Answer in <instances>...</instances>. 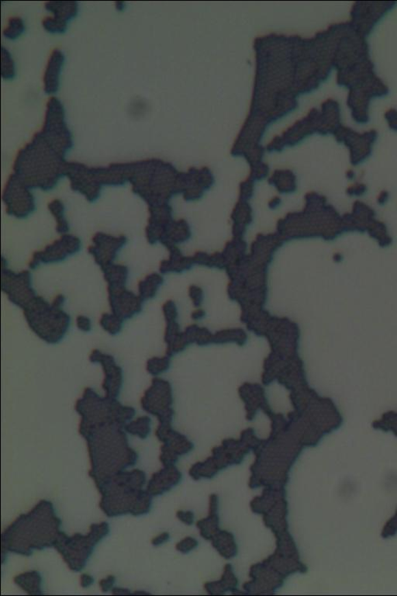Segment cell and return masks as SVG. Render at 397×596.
Here are the masks:
<instances>
[{
    "label": "cell",
    "mask_w": 397,
    "mask_h": 596,
    "mask_svg": "<svg viewBox=\"0 0 397 596\" xmlns=\"http://www.w3.org/2000/svg\"><path fill=\"white\" fill-rule=\"evenodd\" d=\"M124 320L113 313L103 314L101 318V322H99L104 331L111 335H118L124 326Z\"/></svg>",
    "instance_id": "484cf974"
},
{
    "label": "cell",
    "mask_w": 397,
    "mask_h": 596,
    "mask_svg": "<svg viewBox=\"0 0 397 596\" xmlns=\"http://www.w3.org/2000/svg\"><path fill=\"white\" fill-rule=\"evenodd\" d=\"M126 236H114L98 233L92 239V245L89 252L94 258L95 262L101 269L113 264L120 252L127 244Z\"/></svg>",
    "instance_id": "2e32d148"
},
{
    "label": "cell",
    "mask_w": 397,
    "mask_h": 596,
    "mask_svg": "<svg viewBox=\"0 0 397 596\" xmlns=\"http://www.w3.org/2000/svg\"><path fill=\"white\" fill-rule=\"evenodd\" d=\"M3 199L10 216L25 219L36 210V200L28 187L14 173L8 179Z\"/></svg>",
    "instance_id": "30bf717a"
},
{
    "label": "cell",
    "mask_w": 397,
    "mask_h": 596,
    "mask_svg": "<svg viewBox=\"0 0 397 596\" xmlns=\"http://www.w3.org/2000/svg\"><path fill=\"white\" fill-rule=\"evenodd\" d=\"M115 582L116 577L114 575H109L107 578H103V580L99 582V586H101L103 593H107L110 591V590L113 589Z\"/></svg>",
    "instance_id": "1f68e13d"
},
{
    "label": "cell",
    "mask_w": 397,
    "mask_h": 596,
    "mask_svg": "<svg viewBox=\"0 0 397 596\" xmlns=\"http://www.w3.org/2000/svg\"><path fill=\"white\" fill-rule=\"evenodd\" d=\"M107 291L111 311L122 320H131L142 311L144 302L139 295L126 287L107 288Z\"/></svg>",
    "instance_id": "e0dca14e"
},
{
    "label": "cell",
    "mask_w": 397,
    "mask_h": 596,
    "mask_svg": "<svg viewBox=\"0 0 397 596\" xmlns=\"http://www.w3.org/2000/svg\"><path fill=\"white\" fill-rule=\"evenodd\" d=\"M49 209L55 218L56 230L58 233L66 235L69 231V224L66 216V206L60 200H52L49 205Z\"/></svg>",
    "instance_id": "cb8c5ba5"
},
{
    "label": "cell",
    "mask_w": 397,
    "mask_h": 596,
    "mask_svg": "<svg viewBox=\"0 0 397 596\" xmlns=\"http://www.w3.org/2000/svg\"><path fill=\"white\" fill-rule=\"evenodd\" d=\"M45 8L53 14V17L57 21L67 23L78 14L77 2H48Z\"/></svg>",
    "instance_id": "44dd1931"
},
{
    "label": "cell",
    "mask_w": 397,
    "mask_h": 596,
    "mask_svg": "<svg viewBox=\"0 0 397 596\" xmlns=\"http://www.w3.org/2000/svg\"><path fill=\"white\" fill-rule=\"evenodd\" d=\"M16 586L21 587L23 591L29 595H42V578L40 573L36 571L23 573L14 578Z\"/></svg>",
    "instance_id": "7402d4cb"
},
{
    "label": "cell",
    "mask_w": 397,
    "mask_h": 596,
    "mask_svg": "<svg viewBox=\"0 0 397 596\" xmlns=\"http://www.w3.org/2000/svg\"><path fill=\"white\" fill-rule=\"evenodd\" d=\"M192 541L194 540L191 539V538H188V539L178 543L177 546L178 551L181 552H188L190 551L192 547H195V542Z\"/></svg>",
    "instance_id": "d6a6232c"
},
{
    "label": "cell",
    "mask_w": 397,
    "mask_h": 596,
    "mask_svg": "<svg viewBox=\"0 0 397 596\" xmlns=\"http://www.w3.org/2000/svg\"><path fill=\"white\" fill-rule=\"evenodd\" d=\"M190 514L191 513L190 512H179L177 514V517L179 518V519L183 521L184 523L191 524L192 523V518L191 519L192 516H190Z\"/></svg>",
    "instance_id": "8d00e7d4"
},
{
    "label": "cell",
    "mask_w": 397,
    "mask_h": 596,
    "mask_svg": "<svg viewBox=\"0 0 397 596\" xmlns=\"http://www.w3.org/2000/svg\"><path fill=\"white\" fill-rule=\"evenodd\" d=\"M16 75L15 66L10 52L2 48V77L5 79H14Z\"/></svg>",
    "instance_id": "83f0119b"
},
{
    "label": "cell",
    "mask_w": 397,
    "mask_h": 596,
    "mask_svg": "<svg viewBox=\"0 0 397 596\" xmlns=\"http://www.w3.org/2000/svg\"><path fill=\"white\" fill-rule=\"evenodd\" d=\"M112 593L114 595H130L133 594L129 589L127 588H114L112 589Z\"/></svg>",
    "instance_id": "74e56055"
},
{
    "label": "cell",
    "mask_w": 397,
    "mask_h": 596,
    "mask_svg": "<svg viewBox=\"0 0 397 596\" xmlns=\"http://www.w3.org/2000/svg\"><path fill=\"white\" fill-rule=\"evenodd\" d=\"M256 69L252 103L236 144L261 140L268 125L297 107L296 98L318 88L334 66L322 34L311 38L271 34L255 40Z\"/></svg>",
    "instance_id": "6da1fadb"
},
{
    "label": "cell",
    "mask_w": 397,
    "mask_h": 596,
    "mask_svg": "<svg viewBox=\"0 0 397 596\" xmlns=\"http://www.w3.org/2000/svg\"><path fill=\"white\" fill-rule=\"evenodd\" d=\"M127 182L132 185V190L146 202L149 207L162 205L163 194L166 186L176 176L174 168L164 161L149 159L120 164Z\"/></svg>",
    "instance_id": "8992f818"
},
{
    "label": "cell",
    "mask_w": 397,
    "mask_h": 596,
    "mask_svg": "<svg viewBox=\"0 0 397 596\" xmlns=\"http://www.w3.org/2000/svg\"><path fill=\"white\" fill-rule=\"evenodd\" d=\"M73 146L62 103L51 100L42 129L17 155L14 173L31 190H52L66 177V155Z\"/></svg>",
    "instance_id": "7a4b0ae2"
},
{
    "label": "cell",
    "mask_w": 397,
    "mask_h": 596,
    "mask_svg": "<svg viewBox=\"0 0 397 596\" xmlns=\"http://www.w3.org/2000/svg\"><path fill=\"white\" fill-rule=\"evenodd\" d=\"M107 288L125 287L129 276V270L125 265L110 264L101 269Z\"/></svg>",
    "instance_id": "ffe728a7"
},
{
    "label": "cell",
    "mask_w": 397,
    "mask_h": 596,
    "mask_svg": "<svg viewBox=\"0 0 397 596\" xmlns=\"http://www.w3.org/2000/svg\"><path fill=\"white\" fill-rule=\"evenodd\" d=\"M110 533L107 523L92 524L89 534H80L69 537L60 532L54 543L55 548L60 553L69 569L75 572L83 570L97 545Z\"/></svg>",
    "instance_id": "9c48e42d"
},
{
    "label": "cell",
    "mask_w": 397,
    "mask_h": 596,
    "mask_svg": "<svg viewBox=\"0 0 397 596\" xmlns=\"http://www.w3.org/2000/svg\"><path fill=\"white\" fill-rule=\"evenodd\" d=\"M2 290L14 305L25 309L38 296L32 285V276L25 270L21 273L3 267Z\"/></svg>",
    "instance_id": "7c38bea8"
},
{
    "label": "cell",
    "mask_w": 397,
    "mask_h": 596,
    "mask_svg": "<svg viewBox=\"0 0 397 596\" xmlns=\"http://www.w3.org/2000/svg\"><path fill=\"white\" fill-rule=\"evenodd\" d=\"M180 479L181 474L176 467H165L164 469L153 474L146 491L153 496L164 494L176 486Z\"/></svg>",
    "instance_id": "ac0fdd59"
},
{
    "label": "cell",
    "mask_w": 397,
    "mask_h": 596,
    "mask_svg": "<svg viewBox=\"0 0 397 596\" xmlns=\"http://www.w3.org/2000/svg\"><path fill=\"white\" fill-rule=\"evenodd\" d=\"M151 419L148 416H142V417L128 422L125 427V430L133 436L145 439L151 432Z\"/></svg>",
    "instance_id": "d4e9b609"
},
{
    "label": "cell",
    "mask_w": 397,
    "mask_h": 596,
    "mask_svg": "<svg viewBox=\"0 0 397 596\" xmlns=\"http://www.w3.org/2000/svg\"><path fill=\"white\" fill-rule=\"evenodd\" d=\"M90 361L92 363L101 364L103 372V389L105 397L118 399L120 396L123 384H124V374L122 368L116 363L113 356L104 354L99 350L91 352Z\"/></svg>",
    "instance_id": "9a60e30c"
},
{
    "label": "cell",
    "mask_w": 397,
    "mask_h": 596,
    "mask_svg": "<svg viewBox=\"0 0 397 596\" xmlns=\"http://www.w3.org/2000/svg\"><path fill=\"white\" fill-rule=\"evenodd\" d=\"M125 427L114 419L79 424V433L88 445L92 466L90 476L97 486L136 465L138 454L128 443Z\"/></svg>",
    "instance_id": "3957f363"
},
{
    "label": "cell",
    "mask_w": 397,
    "mask_h": 596,
    "mask_svg": "<svg viewBox=\"0 0 397 596\" xmlns=\"http://www.w3.org/2000/svg\"><path fill=\"white\" fill-rule=\"evenodd\" d=\"M64 62H65V55L62 52L58 49L54 50L47 64L44 72V86L46 94H55L60 89Z\"/></svg>",
    "instance_id": "d6986e66"
},
{
    "label": "cell",
    "mask_w": 397,
    "mask_h": 596,
    "mask_svg": "<svg viewBox=\"0 0 397 596\" xmlns=\"http://www.w3.org/2000/svg\"><path fill=\"white\" fill-rule=\"evenodd\" d=\"M162 283V278L159 274H153L146 276L138 283L139 296L144 302L146 300L154 298Z\"/></svg>",
    "instance_id": "603a6c76"
},
{
    "label": "cell",
    "mask_w": 397,
    "mask_h": 596,
    "mask_svg": "<svg viewBox=\"0 0 397 596\" xmlns=\"http://www.w3.org/2000/svg\"><path fill=\"white\" fill-rule=\"evenodd\" d=\"M65 176L70 179L72 189L83 194L90 203L101 198L102 188L96 167H89L79 163H67Z\"/></svg>",
    "instance_id": "4fadbf2b"
},
{
    "label": "cell",
    "mask_w": 397,
    "mask_h": 596,
    "mask_svg": "<svg viewBox=\"0 0 397 596\" xmlns=\"http://www.w3.org/2000/svg\"><path fill=\"white\" fill-rule=\"evenodd\" d=\"M169 538H170V536H169L168 533H163L154 538V539L151 541V543H153V546L157 547L167 542L169 540Z\"/></svg>",
    "instance_id": "e575fe53"
},
{
    "label": "cell",
    "mask_w": 397,
    "mask_h": 596,
    "mask_svg": "<svg viewBox=\"0 0 397 596\" xmlns=\"http://www.w3.org/2000/svg\"><path fill=\"white\" fill-rule=\"evenodd\" d=\"M46 31L53 34H62L67 31V23L57 21L53 16L46 17L42 22Z\"/></svg>",
    "instance_id": "f546056e"
},
{
    "label": "cell",
    "mask_w": 397,
    "mask_h": 596,
    "mask_svg": "<svg viewBox=\"0 0 397 596\" xmlns=\"http://www.w3.org/2000/svg\"><path fill=\"white\" fill-rule=\"evenodd\" d=\"M386 117L391 129L397 131V112L396 109H390L386 114Z\"/></svg>",
    "instance_id": "836d02e7"
},
{
    "label": "cell",
    "mask_w": 397,
    "mask_h": 596,
    "mask_svg": "<svg viewBox=\"0 0 397 596\" xmlns=\"http://www.w3.org/2000/svg\"><path fill=\"white\" fill-rule=\"evenodd\" d=\"M340 107L338 103L332 100L325 101L321 109L313 108L305 118L296 122L285 131L282 135L277 136L272 142L271 147L279 146L280 144H296L303 138L318 132L320 134L334 133L340 129L341 126Z\"/></svg>",
    "instance_id": "ba28073f"
},
{
    "label": "cell",
    "mask_w": 397,
    "mask_h": 596,
    "mask_svg": "<svg viewBox=\"0 0 397 596\" xmlns=\"http://www.w3.org/2000/svg\"><path fill=\"white\" fill-rule=\"evenodd\" d=\"M77 325L81 332L90 333L92 330L90 318L85 315H79L77 318Z\"/></svg>",
    "instance_id": "4dcf8cb0"
},
{
    "label": "cell",
    "mask_w": 397,
    "mask_h": 596,
    "mask_svg": "<svg viewBox=\"0 0 397 596\" xmlns=\"http://www.w3.org/2000/svg\"><path fill=\"white\" fill-rule=\"evenodd\" d=\"M62 521L55 513L52 503L40 501L27 514L21 515L2 536V551L16 554L23 546L19 554L31 556L33 549L42 551L54 546V543L60 533Z\"/></svg>",
    "instance_id": "277c9868"
},
{
    "label": "cell",
    "mask_w": 397,
    "mask_h": 596,
    "mask_svg": "<svg viewBox=\"0 0 397 596\" xmlns=\"http://www.w3.org/2000/svg\"><path fill=\"white\" fill-rule=\"evenodd\" d=\"M65 302L62 294L51 304L37 296L23 310L29 327L47 344H60L68 331L71 318L63 310Z\"/></svg>",
    "instance_id": "52a82bcc"
},
{
    "label": "cell",
    "mask_w": 397,
    "mask_h": 596,
    "mask_svg": "<svg viewBox=\"0 0 397 596\" xmlns=\"http://www.w3.org/2000/svg\"><path fill=\"white\" fill-rule=\"evenodd\" d=\"M94 583V578L92 576L87 574H84L81 576V586L83 588H89Z\"/></svg>",
    "instance_id": "d590c367"
},
{
    "label": "cell",
    "mask_w": 397,
    "mask_h": 596,
    "mask_svg": "<svg viewBox=\"0 0 397 596\" xmlns=\"http://www.w3.org/2000/svg\"><path fill=\"white\" fill-rule=\"evenodd\" d=\"M81 242L71 235H63L61 238L44 250L35 252L30 263V268L36 269L42 265L57 263L65 261L81 250Z\"/></svg>",
    "instance_id": "5bb4252c"
},
{
    "label": "cell",
    "mask_w": 397,
    "mask_h": 596,
    "mask_svg": "<svg viewBox=\"0 0 397 596\" xmlns=\"http://www.w3.org/2000/svg\"><path fill=\"white\" fill-rule=\"evenodd\" d=\"M168 367V360L167 358L153 357L148 361L146 369L150 374L155 376L164 372Z\"/></svg>",
    "instance_id": "f1b7e54d"
},
{
    "label": "cell",
    "mask_w": 397,
    "mask_h": 596,
    "mask_svg": "<svg viewBox=\"0 0 397 596\" xmlns=\"http://www.w3.org/2000/svg\"><path fill=\"white\" fill-rule=\"evenodd\" d=\"M145 482L146 474L140 470L114 474L97 486L102 495L99 506L108 517L149 513L153 495L142 489Z\"/></svg>",
    "instance_id": "5b68a950"
},
{
    "label": "cell",
    "mask_w": 397,
    "mask_h": 596,
    "mask_svg": "<svg viewBox=\"0 0 397 596\" xmlns=\"http://www.w3.org/2000/svg\"><path fill=\"white\" fill-rule=\"evenodd\" d=\"M142 407L148 413L156 416L160 426H169L172 419L171 390L168 382L154 378L151 385L144 393Z\"/></svg>",
    "instance_id": "8fae6325"
},
{
    "label": "cell",
    "mask_w": 397,
    "mask_h": 596,
    "mask_svg": "<svg viewBox=\"0 0 397 596\" xmlns=\"http://www.w3.org/2000/svg\"><path fill=\"white\" fill-rule=\"evenodd\" d=\"M25 31V23L21 17H13L10 19L8 26L5 29L3 34L5 38L14 40L20 37Z\"/></svg>",
    "instance_id": "4316f807"
}]
</instances>
